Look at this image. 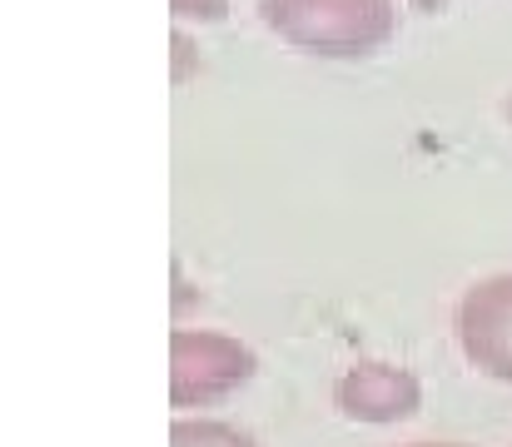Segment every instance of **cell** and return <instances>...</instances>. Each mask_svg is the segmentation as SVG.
<instances>
[{"instance_id":"6da1fadb","label":"cell","mask_w":512,"mask_h":447,"mask_svg":"<svg viewBox=\"0 0 512 447\" xmlns=\"http://www.w3.org/2000/svg\"><path fill=\"white\" fill-rule=\"evenodd\" d=\"M259 20L294 50L324 60H363L398 30L393 0H259Z\"/></svg>"},{"instance_id":"7a4b0ae2","label":"cell","mask_w":512,"mask_h":447,"mask_svg":"<svg viewBox=\"0 0 512 447\" xmlns=\"http://www.w3.org/2000/svg\"><path fill=\"white\" fill-rule=\"evenodd\" d=\"M259 373L249 343L214 333V328H174L170 333V403L174 408H209L239 393Z\"/></svg>"},{"instance_id":"3957f363","label":"cell","mask_w":512,"mask_h":447,"mask_svg":"<svg viewBox=\"0 0 512 447\" xmlns=\"http://www.w3.org/2000/svg\"><path fill=\"white\" fill-rule=\"evenodd\" d=\"M453 328H458L463 358L478 373H488L498 383H512V274L478 279L468 294L458 298Z\"/></svg>"},{"instance_id":"277c9868","label":"cell","mask_w":512,"mask_h":447,"mask_svg":"<svg viewBox=\"0 0 512 447\" xmlns=\"http://www.w3.org/2000/svg\"><path fill=\"white\" fill-rule=\"evenodd\" d=\"M334 408L348 423H403L423 408V383L413 368L383 363V358H363L353 368H343L334 383Z\"/></svg>"},{"instance_id":"5b68a950","label":"cell","mask_w":512,"mask_h":447,"mask_svg":"<svg viewBox=\"0 0 512 447\" xmlns=\"http://www.w3.org/2000/svg\"><path fill=\"white\" fill-rule=\"evenodd\" d=\"M170 447H259L244 428L219 423V418H174Z\"/></svg>"},{"instance_id":"8992f818","label":"cell","mask_w":512,"mask_h":447,"mask_svg":"<svg viewBox=\"0 0 512 447\" xmlns=\"http://www.w3.org/2000/svg\"><path fill=\"white\" fill-rule=\"evenodd\" d=\"M174 20H204V25H219L229 20V0H170Z\"/></svg>"},{"instance_id":"52a82bcc","label":"cell","mask_w":512,"mask_h":447,"mask_svg":"<svg viewBox=\"0 0 512 447\" xmlns=\"http://www.w3.org/2000/svg\"><path fill=\"white\" fill-rule=\"evenodd\" d=\"M170 50H174V65H170V80L174 85H184L194 70H199V50H194V40L184 35V30H174L170 35Z\"/></svg>"},{"instance_id":"ba28073f","label":"cell","mask_w":512,"mask_h":447,"mask_svg":"<svg viewBox=\"0 0 512 447\" xmlns=\"http://www.w3.org/2000/svg\"><path fill=\"white\" fill-rule=\"evenodd\" d=\"M413 10H423V15H438V10H448V0H413Z\"/></svg>"},{"instance_id":"9c48e42d","label":"cell","mask_w":512,"mask_h":447,"mask_svg":"<svg viewBox=\"0 0 512 447\" xmlns=\"http://www.w3.org/2000/svg\"><path fill=\"white\" fill-rule=\"evenodd\" d=\"M403 447H473V443H403Z\"/></svg>"},{"instance_id":"30bf717a","label":"cell","mask_w":512,"mask_h":447,"mask_svg":"<svg viewBox=\"0 0 512 447\" xmlns=\"http://www.w3.org/2000/svg\"><path fill=\"white\" fill-rule=\"evenodd\" d=\"M508 125H512V100H508Z\"/></svg>"}]
</instances>
